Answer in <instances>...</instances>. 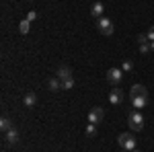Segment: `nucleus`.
<instances>
[{
    "mask_svg": "<svg viewBox=\"0 0 154 152\" xmlns=\"http://www.w3.org/2000/svg\"><path fill=\"white\" fill-rule=\"evenodd\" d=\"M97 29H99V33H103V35H111L115 27H113V23H111V19L101 17V19H97Z\"/></svg>",
    "mask_w": 154,
    "mask_h": 152,
    "instance_id": "nucleus-3",
    "label": "nucleus"
},
{
    "mask_svg": "<svg viewBox=\"0 0 154 152\" xmlns=\"http://www.w3.org/2000/svg\"><path fill=\"white\" fill-rule=\"evenodd\" d=\"M72 86H74V78H68V80L62 82V88H64V91H70Z\"/></svg>",
    "mask_w": 154,
    "mask_h": 152,
    "instance_id": "nucleus-18",
    "label": "nucleus"
},
{
    "mask_svg": "<svg viewBox=\"0 0 154 152\" xmlns=\"http://www.w3.org/2000/svg\"><path fill=\"white\" fill-rule=\"evenodd\" d=\"M130 95H140V97H148V91L144 84H134L130 88Z\"/></svg>",
    "mask_w": 154,
    "mask_h": 152,
    "instance_id": "nucleus-11",
    "label": "nucleus"
},
{
    "mask_svg": "<svg viewBox=\"0 0 154 152\" xmlns=\"http://www.w3.org/2000/svg\"><path fill=\"white\" fill-rule=\"evenodd\" d=\"M103 12H105V4H103V2H99V0L93 2V6H91V14H93L95 19H101V17H103Z\"/></svg>",
    "mask_w": 154,
    "mask_h": 152,
    "instance_id": "nucleus-8",
    "label": "nucleus"
},
{
    "mask_svg": "<svg viewBox=\"0 0 154 152\" xmlns=\"http://www.w3.org/2000/svg\"><path fill=\"white\" fill-rule=\"evenodd\" d=\"M56 76H58L60 80L64 82V80H68V78H72V70L68 68V66H60V68H58V74H56Z\"/></svg>",
    "mask_w": 154,
    "mask_h": 152,
    "instance_id": "nucleus-10",
    "label": "nucleus"
},
{
    "mask_svg": "<svg viewBox=\"0 0 154 152\" xmlns=\"http://www.w3.org/2000/svg\"><path fill=\"white\" fill-rule=\"evenodd\" d=\"M48 88H49V91H54V93H56V91H60V88H62V80H60L58 76L49 78V80H48Z\"/></svg>",
    "mask_w": 154,
    "mask_h": 152,
    "instance_id": "nucleus-12",
    "label": "nucleus"
},
{
    "mask_svg": "<svg viewBox=\"0 0 154 152\" xmlns=\"http://www.w3.org/2000/svg\"><path fill=\"white\" fill-rule=\"evenodd\" d=\"M131 152H142V150H138V148H136V150H131Z\"/></svg>",
    "mask_w": 154,
    "mask_h": 152,
    "instance_id": "nucleus-23",
    "label": "nucleus"
},
{
    "mask_svg": "<svg viewBox=\"0 0 154 152\" xmlns=\"http://www.w3.org/2000/svg\"><path fill=\"white\" fill-rule=\"evenodd\" d=\"M150 49H152V51H154V41H150Z\"/></svg>",
    "mask_w": 154,
    "mask_h": 152,
    "instance_id": "nucleus-22",
    "label": "nucleus"
},
{
    "mask_svg": "<svg viewBox=\"0 0 154 152\" xmlns=\"http://www.w3.org/2000/svg\"><path fill=\"white\" fill-rule=\"evenodd\" d=\"M130 101L134 109H144L148 105V97H140V95H130Z\"/></svg>",
    "mask_w": 154,
    "mask_h": 152,
    "instance_id": "nucleus-7",
    "label": "nucleus"
},
{
    "mask_svg": "<svg viewBox=\"0 0 154 152\" xmlns=\"http://www.w3.org/2000/svg\"><path fill=\"white\" fill-rule=\"evenodd\" d=\"M25 19H27L29 23H33V21L37 19V12H35V11H29V12H27V17H25Z\"/></svg>",
    "mask_w": 154,
    "mask_h": 152,
    "instance_id": "nucleus-20",
    "label": "nucleus"
},
{
    "mask_svg": "<svg viewBox=\"0 0 154 152\" xmlns=\"http://www.w3.org/2000/svg\"><path fill=\"white\" fill-rule=\"evenodd\" d=\"M29 29H31V23H29L27 19H23V21L19 23V31H21L23 35H27V33H29Z\"/></svg>",
    "mask_w": 154,
    "mask_h": 152,
    "instance_id": "nucleus-15",
    "label": "nucleus"
},
{
    "mask_svg": "<svg viewBox=\"0 0 154 152\" xmlns=\"http://www.w3.org/2000/svg\"><path fill=\"white\" fill-rule=\"evenodd\" d=\"M148 51H152V49H150V41L140 43V54H148Z\"/></svg>",
    "mask_w": 154,
    "mask_h": 152,
    "instance_id": "nucleus-19",
    "label": "nucleus"
},
{
    "mask_svg": "<svg viewBox=\"0 0 154 152\" xmlns=\"http://www.w3.org/2000/svg\"><path fill=\"white\" fill-rule=\"evenodd\" d=\"M86 136H88V138L97 136V126L95 123H88V126H86Z\"/></svg>",
    "mask_w": 154,
    "mask_h": 152,
    "instance_id": "nucleus-17",
    "label": "nucleus"
},
{
    "mask_svg": "<svg viewBox=\"0 0 154 152\" xmlns=\"http://www.w3.org/2000/svg\"><path fill=\"white\" fill-rule=\"evenodd\" d=\"M146 35H148V39H150V41H154V25L148 29V33H146Z\"/></svg>",
    "mask_w": 154,
    "mask_h": 152,
    "instance_id": "nucleus-21",
    "label": "nucleus"
},
{
    "mask_svg": "<svg viewBox=\"0 0 154 152\" xmlns=\"http://www.w3.org/2000/svg\"><path fill=\"white\" fill-rule=\"evenodd\" d=\"M117 144L123 148V150H136V146H138V140H136V136L134 134H130V132H123V134H119V138H117Z\"/></svg>",
    "mask_w": 154,
    "mask_h": 152,
    "instance_id": "nucleus-1",
    "label": "nucleus"
},
{
    "mask_svg": "<svg viewBox=\"0 0 154 152\" xmlns=\"http://www.w3.org/2000/svg\"><path fill=\"white\" fill-rule=\"evenodd\" d=\"M128 126L131 128V132H140V129L144 128V115L138 109L130 111V115H128Z\"/></svg>",
    "mask_w": 154,
    "mask_h": 152,
    "instance_id": "nucleus-2",
    "label": "nucleus"
},
{
    "mask_svg": "<svg viewBox=\"0 0 154 152\" xmlns=\"http://www.w3.org/2000/svg\"><path fill=\"white\" fill-rule=\"evenodd\" d=\"M103 117H105V113H103V109L101 107H93L91 111H88V123H101L103 121Z\"/></svg>",
    "mask_w": 154,
    "mask_h": 152,
    "instance_id": "nucleus-5",
    "label": "nucleus"
},
{
    "mask_svg": "<svg viewBox=\"0 0 154 152\" xmlns=\"http://www.w3.org/2000/svg\"><path fill=\"white\" fill-rule=\"evenodd\" d=\"M123 78V70L121 68H109L107 70V80L111 82V84H119Z\"/></svg>",
    "mask_w": 154,
    "mask_h": 152,
    "instance_id": "nucleus-4",
    "label": "nucleus"
},
{
    "mask_svg": "<svg viewBox=\"0 0 154 152\" xmlns=\"http://www.w3.org/2000/svg\"><path fill=\"white\" fill-rule=\"evenodd\" d=\"M121 152H128V150H121Z\"/></svg>",
    "mask_w": 154,
    "mask_h": 152,
    "instance_id": "nucleus-24",
    "label": "nucleus"
},
{
    "mask_svg": "<svg viewBox=\"0 0 154 152\" xmlns=\"http://www.w3.org/2000/svg\"><path fill=\"white\" fill-rule=\"evenodd\" d=\"M4 136H6V142H8L11 146H14V144L19 142V129H17V128H12V129H8V132H6Z\"/></svg>",
    "mask_w": 154,
    "mask_h": 152,
    "instance_id": "nucleus-9",
    "label": "nucleus"
},
{
    "mask_svg": "<svg viewBox=\"0 0 154 152\" xmlns=\"http://www.w3.org/2000/svg\"><path fill=\"white\" fill-rule=\"evenodd\" d=\"M121 70H123V72H131V70H134V62H131V60H123Z\"/></svg>",
    "mask_w": 154,
    "mask_h": 152,
    "instance_id": "nucleus-16",
    "label": "nucleus"
},
{
    "mask_svg": "<svg viewBox=\"0 0 154 152\" xmlns=\"http://www.w3.org/2000/svg\"><path fill=\"white\" fill-rule=\"evenodd\" d=\"M123 91L121 88H111V93H109V103L111 105H121L123 103Z\"/></svg>",
    "mask_w": 154,
    "mask_h": 152,
    "instance_id": "nucleus-6",
    "label": "nucleus"
},
{
    "mask_svg": "<svg viewBox=\"0 0 154 152\" xmlns=\"http://www.w3.org/2000/svg\"><path fill=\"white\" fill-rule=\"evenodd\" d=\"M23 103H25V105H27V107H33V105H35V103H37V95L33 93V91H29V93L25 95Z\"/></svg>",
    "mask_w": 154,
    "mask_h": 152,
    "instance_id": "nucleus-13",
    "label": "nucleus"
},
{
    "mask_svg": "<svg viewBox=\"0 0 154 152\" xmlns=\"http://www.w3.org/2000/svg\"><path fill=\"white\" fill-rule=\"evenodd\" d=\"M12 128H14V126H12V121H11V119H8L6 115H4L2 119H0V129H2L4 134H6L8 129H12Z\"/></svg>",
    "mask_w": 154,
    "mask_h": 152,
    "instance_id": "nucleus-14",
    "label": "nucleus"
}]
</instances>
